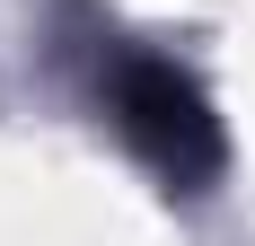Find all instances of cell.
Segmentation results:
<instances>
[{
    "label": "cell",
    "mask_w": 255,
    "mask_h": 246,
    "mask_svg": "<svg viewBox=\"0 0 255 246\" xmlns=\"http://www.w3.org/2000/svg\"><path fill=\"white\" fill-rule=\"evenodd\" d=\"M97 106L124 132V149L167 194H203L211 176H220V115L194 88V71H176L167 53L97 35Z\"/></svg>",
    "instance_id": "1"
}]
</instances>
